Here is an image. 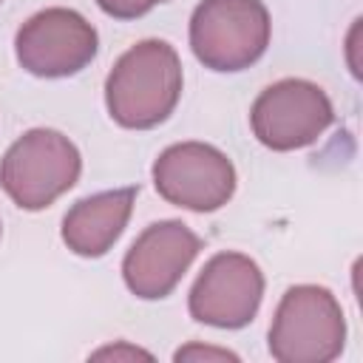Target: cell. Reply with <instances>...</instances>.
I'll return each instance as SVG.
<instances>
[{
  "label": "cell",
  "instance_id": "cell-12",
  "mask_svg": "<svg viewBox=\"0 0 363 363\" xmlns=\"http://www.w3.org/2000/svg\"><path fill=\"white\" fill-rule=\"evenodd\" d=\"M201 357L204 360H238V354L227 349H213V346H199V343H190L173 354V360H201Z\"/></svg>",
  "mask_w": 363,
  "mask_h": 363
},
{
  "label": "cell",
  "instance_id": "cell-10",
  "mask_svg": "<svg viewBox=\"0 0 363 363\" xmlns=\"http://www.w3.org/2000/svg\"><path fill=\"white\" fill-rule=\"evenodd\" d=\"M139 187H119L79 199L62 216V244L79 258H102L125 233Z\"/></svg>",
  "mask_w": 363,
  "mask_h": 363
},
{
  "label": "cell",
  "instance_id": "cell-8",
  "mask_svg": "<svg viewBox=\"0 0 363 363\" xmlns=\"http://www.w3.org/2000/svg\"><path fill=\"white\" fill-rule=\"evenodd\" d=\"M264 272L244 252L213 255L190 286V318L216 329H244L258 315Z\"/></svg>",
  "mask_w": 363,
  "mask_h": 363
},
{
  "label": "cell",
  "instance_id": "cell-9",
  "mask_svg": "<svg viewBox=\"0 0 363 363\" xmlns=\"http://www.w3.org/2000/svg\"><path fill=\"white\" fill-rule=\"evenodd\" d=\"M199 252L201 238L184 221H153L128 247L122 258V281L130 295L142 301H162L179 286Z\"/></svg>",
  "mask_w": 363,
  "mask_h": 363
},
{
  "label": "cell",
  "instance_id": "cell-13",
  "mask_svg": "<svg viewBox=\"0 0 363 363\" xmlns=\"http://www.w3.org/2000/svg\"><path fill=\"white\" fill-rule=\"evenodd\" d=\"M150 357L147 352H139V349H128V346H119V349H102V352H96L94 357Z\"/></svg>",
  "mask_w": 363,
  "mask_h": 363
},
{
  "label": "cell",
  "instance_id": "cell-14",
  "mask_svg": "<svg viewBox=\"0 0 363 363\" xmlns=\"http://www.w3.org/2000/svg\"><path fill=\"white\" fill-rule=\"evenodd\" d=\"M142 3H145V9H147V11H150V9H153V6H156V3H167V0H142Z\"/></svg>",
  "mask_w": 363,
  "mask_h": 363
},
{
  "label": "cell",
  "instance_id": "cell-2",
  "mask_svg": "<svg viewBox=\"0 0 363 363\" xmlns=\"http://www.w3.org/2000/svg\"><path fill=\"white\" fill-rule=\"evenodd\" d=\"M346 318L332 289L318 284L289 286L272 315L267 346L278 363H329L343 352Z\"/></svg>",
  "mask_w": 363,
  "mask_h": 363
},
{
  "label": "cell",
  "instance_id": "cell-6",
  "mask_svg": "<svg viewBox=\"0 0 363 363\" xmlns=\"http://www.w3.org/2000/svg\"><path fill=\"white\" fill-rule=\"evenodd\" d=\"M156 193L182 210L190 213H216L221 210L238 184L235 167L218 147L207 142H176L164 147L153 167Z\"/></svg>",
  "mask_w": 363,
  "mask_h": 363
},
{
  "label": "cell",
  "instance_id": "cell-15",
  "mask_svg": "<svg viewBox=\"0 0 363 363\" xmlns=\"http://www.w3.org/2000/svg\"><path fill=\"white\" fill-rule=\"evenodd\" d=\"M0 233H3V224H0Z\"/></svg>",
  "mask_w": 363,
  "mask_h": 363
},
{
  "label": "cell",
  "instance_id": "cell-5",
  "mask_svg": "<svg viewBox=\"0 0 363 363\" xmlns=\"http://www.w3.org/2000/svg\"><path fill=\"white\" fill-rule=\"evenodd\" d=\"M332 122L335 108L326 91L298 77L267 85L250 108L252 136L275 153L315 145Z\"/></svg>",
  "mask_w": 363,
  "mask_h": 363
},
{
  "label": "cell",
  "instance_id": "cell-3",
  "mask_svg": "<svg viewBox=\"0 0 363 363\" xmlns=\"http://www.w3.org/2000/svg\"><path fill=\"white\" fill-rule=\"evenodd\" d=\"M82 173L77 145L54 128H31L9 145L0 159L3 193L28 213L51 207Z\"/></svg>",
  "mask_w": 363,
  "mask_h": 363
},
{
  "label": "cell",
  "instance_id": "cell-11",
  "mask_svg": "<svg viewBox=\"0 0 363 363\" xmlns=\"http://www.w3.org/2000/svg\"><path fill=\"white\" fill-rule=\"evenodd\" d=\"M96 6L113 20H136V17L147 14L142 0H96Z\"/></svg>",
  "mask_w": 363,
  "mask_h": 363
},
{
  "label": "cell",
  "instance_id": "cell-7",
  "mask_svg": "<svg viewBox=\"0 0 363 363\" xmlns=\"http://www.w3.org/2000/svg\"><path fill=\"white\" fill-rule=\"evenodd\" d=\"M99 51L96 28L74 9L51 6L31 14L14 34V57L23 71L40 79L79 74Z\"/></svg>",
  "mask_w": 363,
  "mask_h": 363
},
{
  "label": "cell",
  "instance_id": "cell-4",
  "mask_svg": "<svg viewBox=\"0 0 363 363\" xmlns=\"http://www.w3.org/2000/svg\"><path fill=\"white\" fill-rule=\"evenodd\" d=\"M272 23L261 0H201L190 14L193 57L218 74L258 62L269 45Z\"/></svg>",
  "mask_w": 363,
  "mask_h": 363
},
{
  "label": "cell",
  "instance_id": "cell-16",
  "mask_svg": "<svg viewBox=\"0 0 363 363\" xmlns=\"http://www.w3.org/2000/svg\"><path fill=\"white\" fill-rule=\"evenodd\" d=\"M0 3H3V0H0Z\"/></svg>",
  "mask_w": 363,
  "mask_h": 363
},
{
  "label": "cell",
  "instance_id": "cell-1",
  "mask_svg": "<svg viewBox=\"0 0 363 363\" xmlns=\"http://www.w3.org/2000/svg\"><path fill=\"white\" fill-rule=\"evenodd\" d=\"M182 60L167 40H139L105 77L108 116L128 130H150L170 119L182 99Z\"/></svg>",
  "mask_w": 363,
  "mask_h": 363
}]
</instances>
